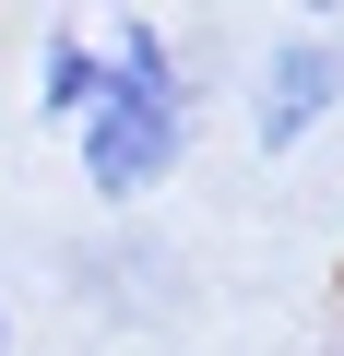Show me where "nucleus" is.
<instances>
[{"mask_svg": "<svg viewBox=\"0 0 344 356\" xmlns=\"http://www.w3.org/2000/svg\"><path fill=\"white\" fill-rule=\"evenodd\" d=\"M0 356H13V309H0Z\"/></svg>", "mask_w": 344, "mask_h": 356, "instance_id": "4", "label": "nucleus"}, {"mask_svg": "<svg viewBox=\"0 0 344 356\" xmlns=\"http://www.w3.org/2000/svg\"><path fill=\"white\" fill-rule=\"evenodd\" d=\"M332 107H344V36H285L273 72H261V95H249V143L261 154H297Z\"/></svg>", "mask_w": 344, "mask_h": 356, "instance_id": "2", "label": "nucleus"}, {"mask_svg": "<svg viewBox=\"0 0 344 356\" xmlns=\"http://www.w3.org/2000/svg\"><path fill=\"white\" fill-rule=\"evenodd\" d=\"M95 83H107V36H83V24H48L36 36V119H83L95 107Z\"/></svg>", "mask_w": 344, "mask_h": 356, "instance_id": "3", "label": "nucleus"}, {"mask_svg": "<svg viewBox=\"0 0 344 356\" xmlns=\"http://www.w3.org/2000/svg\"><path fill=\"white\" fill-rule=\"evenodd\" d=\"M72 143H83V191L95 202H142V191L179 178V154H190V72L166 48V24H142V13L107 24V83L72 119Z\"/></svg>", "mask_w": 344, "mask_h": 356, "instance_id": "1", "label": "nucleus"}, {"mask_svg": "<svg viewBox=\"0 0 344 356\" xmlns=\"http://www.w3.org/2000/svg\"><path fill=\"white\" fill-rule=\"evenodd\" d=\"M332 356H344V344H332Z\"/></svg>", "mask_w": 344, "mask_h": 356, "instance_id": "5", "label": "nucleus"}]
</instances>
